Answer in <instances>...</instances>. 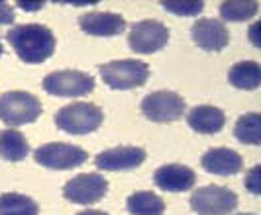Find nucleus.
Wrapping results in <instances>:
<instances>
[{
	"instance_id": "f257e3e1",
	"label": "nucleus",
	"mask_w": 261,
	"mask_h": 215,
	"mask_svg": "<svg viewBox=\"0 0 261 215\" xmlns=\"http://www.w3.org/2000/svg\"><path fill=\"white\" fill-rule=\"evenodd\" d=\"M6 39L20 57V61L28 65H39L47 61L55 53L57 45L53 32L41 24L12 25L6 34Z\"/></svg>"
},
{
	"instance_id": "f03ea898",
	"label": "nucleus",
	"mask_w": 261,
	"mask_h": 215,
	"mask_svg": "<svg viewBox=\"0 0 261 215\" xmlns=\"http://www.w3.org/2000/svg\"><path fill=\"white\" fill-rule=\"evenodd\" d=\"M105 121V112L91 102H73L57 110L55 124L69 135H89Z\"/></svg>"
},
{
	"instance_id": "7ed1b4c3",
	"label": "nucleus",
	"mask_w": 261,
	"mask_h": 215,
	"mask_svg": "<svg viewBox=\"0 0 261 215\" xmlns=\"http://www.w3.org/2000/svg\"><path fill=\"white\" fill-rule=\"evenodd\" d=\"M98 73L102 76L108 88L112 90H132L144 86L149 78V67L138 59H120L110 61L98 67Z\"/></svg>"
},
{
	"instance_id": "20e7f679",
	"label": "nucleus",
	"mask_w": 261,
	"mask_h": 215,
	"mask_svg": "<svg viewBox=\"0 0 261 215\" xmlns=\"http://www.w3.org/2000/svg\"><path fill=\"white\" fill-rule=\"evenodd\" d=\"M43 112L41 102L24 90H14L0 96V121L8 127L34 124Z\"/></svg>"
},
{
	"instance_id": "39448f33",
	"label": "nucleus",
	"mask_w": 261,
	"mask_h": 215,
	"mask_svg": "<svg viewBox=\"0 0 261 215\" xmlns=\"http://www.w3.org/2000/svg\"><path fill=\"white\" fill-rule=\"evenodd\" d=\"M43 90L59 98H81L94 90V78L75 69L53 71L43 78Z\"/></svg>"
},
{
	"instance_id": "423d86ee",
	"label": "nucleus",
	"mask_w": 261,
	"mask_h": 215,
	"mask_svg": "<svg viewBox=\"0 0 261 215\" xmlns=\"http://www.w3.org/2000/svg\"><path fill=\"white\" fill-rule=\"evenodd\" d=\"M191 209L198 215H230L238 207V194L224 186H202L191 194Z\"/></svg>"
},
{
	"instance_id": "0eeeda50",
	"label": "nucleus",
	"mask_w": 261,
	"mask_h": 215,
	"mask_svg": "<svg viewBox=\"0 0 261 215\" xmlns=\"http://www.w3.org/2000/svg\"><path fill=\"white\" fill-rule=\"evenodd\" d=\"M142 114L153 124H171L181 119L187 110L185 98L171 90H157L142 100Z\"/></svg>"
},
{
	"instance_id": "6e6552de",
	"label": "nucleus",
	"mask_w": 261,
	"mask_h": 215,
	"mask_svg": "<svg viewBox=\"0 0 261 215\" xmlns=\"http://www.w3.org/2000/svg\"><path fill=\"white\" fill-rule=\"evenodd\" d=\"M169 43V29L159 20L134 22L128 34V47L138 55H151Z\"/></svg>"
},
{
	"instance_id": "1a4fd4ad",
	"label": "nucleus",
	"mask_w": 261,
	"mask_h": 215,
	"mask_svg": "<svg viewBox=\"0 0 261 215\" xmlns=\"http://www.w3.org/2000/svg\"><path fill=\"white\" fill-rule=\"evenodd\" d=\"M36 163L49 170H71L85 165L89 155L85 149L69 143H45L34 151Z\"/></svg>"
},
{
	"instance_id": "9d476101",
	"label": "nucleus",
	"mask_w": 261,
	"mask_h": 215,
	"mask_svg": "<svg viewBox=\"0 0 261 215\" xmlns=\"http://www.w3.org/2000/svg\"><path fill=\"white\" fill-rule=\"evenodd\" d=\"M108 194V180L98 172H85L67 180L63 186V198L79 205H92Z\"/></svg>"
},
{
	"instance_id": "9b49d317",
	"label": "nucleus",
	"mask_w": 261,
	"mask_h": 215,
	"mask_svg": "<svg viewBox=\"0 0 261 215\" xmlns=\"http://www.w3.org/2000/svg\"><path fill=\"white\" fill-rule=\"evenodd\" d=\"M191 38L202 51L218 53L230 43V32L222 20L198 18L191 27Z\"/></svg>"
},
{
	"instance_id": "f8f14e48",
	"label": "nucleus",
	"mask_w": 261,
	"mask_h": 215,
	"mask_svg": "<svg viewBox=\"0 0 261 215\" xmlns=\"http://www.w3.org/2000/svg\"><path fill=\"white\" fill-rule=\"evenodd\" d=\"M144 161L145 151L142 147H112L94 157V166L98 170L122 172L138 168L140 165H144Z\"/></svg>"
},
{
	"instance_id": "ddd939ff",
	"label": "nucleus",
	"mask_w": 261,
	"mask_h": 215,
	"mask_svg": "<svg viewBox=\"0 0 261 215\" xmlns=\"http://www.w3.org/2000/svg\"><path fill=\"white\" fill-rule=\"evenodd\" d=\"M79 27L94 38H114L126 29V20L116 12H87L79 16Z\"/></svg>"
},
{
	"instance_id": "4468645a",
	"label": "nucleus",
	"mask_w": 261,
	"mask_h": 215,
	"mask_svg": "<svg viewBox=\"0 0 261 215\" xmlns=\"http://www.w3.org/2000/svg\"><path fill=\"white\" fill-rule=\"evenodd\" d=\"M153 182L159 190L179 194V192L193 190V186L196 184V174L189 166L173 163V165L159 166L153 174Z\"/></svg>"
},
{
	"instance_id": "2eb2a0df",
	"label": "nucleus",
	"mask_w": 261,
	"mask_h": 215,
	"mask_svg": "<svg viewBox=\"0 0 261 215\" xmlns=\"http://www.w3.org/2000/svg\"><path fill=\"white\" fill-rule=\"evenodd\" d=\"M202 168L208 174H216V176H234L244 168V159L240 152L228 147H214L202 155L200 159Z\"/></svg>"
},
{
	"instance_id": "dca6fc26",
	"label": "nucleus",
	"mask_w": 261,
	"mask_h": 215,
	"mask_svg": "<svg viewBox=\"0 0 261 215\" xmlns=\"http://www.w3.org/2000/svg\"><path fill=\"white\" fill-rule=\"evenodd\" d=\"M187 124L200 135H214V133H220L226 126V114L220 108H214L208 104L196 106L187 114Z\"/></svg>"
},
{
	"instance_id": "f3484780",
	"label": "nucleus",
	"mask_w": 261,
	"mask_h": 215,
	"mask_svg": "<svg viewBox=\"0 0 261 215\" xmlns=\"http://www.w3.org/2000/svg\"><path fill=\"white\" fill-rule=\"evenodd\" d=\"M228 82L238 90H257L261 86V67L255 61H240L230 67Z\"/></svg>"
},
{
	"instance_id": "a211bd4d",
	"label": "nucleus",
	"mask_w": 261,
	"mask_h": 215,
	"mask_svg": "<svg viewBox=\"0 0 261 215\" xmlns=\"http://www.w3.org/2000/svg\"><path fill=\"white\" fill-rule=\"evenodd\" d=\"M28 155H30V143L24 137V133L12 127L0 131V159L10 163H20Z\"/></svg>"
},
{
	"instance_id": "6ab92c4d",
	"label": "nucleus",
	"mask_w": 261,
	"mask_h": 215,
	"mask_svg": "<svg viewBox=\"0 0 261 215\" xmlns=\"http://www.w3.org/2000/svg\"><path fill=\"white\" fill-rule=\"evenodd\" d=\"M126 209L130 215H163L165 202L155 192H134L126 200Z\"/></svg>"
},
{
	"instance_id": "aec40b11",
	"label": "nucleus",
	"mask_w": 261,
	"mask_h": 215,
	"mask_svg": "<svg viewBox=\"0 0 261 215\" xmlns=\"http://www.w3.org/2000/svg\"><path fill=\"white\" fill-rule=\"evenodd\" d=\"M39 207L30 196L6 192L0 196V215H38Z\"/></svg>"
},
{
	"instance_id": "412c9836",
	"label": "nucleus",
	"mask_w": 261,
	"mask_h": 215,
	"mask_svg": "<svg viewBox=\"0 0 261 215\" xmlns=\"http://www.w3.org/2000/svg\"><path fill=\"white\" fill-rule=\"evenodd\" d=\"M234 137L244 145H261V115L255 112L240 115L234 126Z\"/></svg>"
},
{
	"instance_id": "4be33fe9",
	"label": "nucleus",
	"mask_w": 261,
	"mask_h": 215,
	"mask_svg": "<svg viewBox=\"0 0 261 215\" xmlns=\"http://www.w3.org/2000/svg\"><path fill=\"white\" fill-rule=\"evenodd\" d=\"M259 12L255 0H230L220 4V18L224 22H248Z\"/></svg>"
},
{
	"instance_id": "5701e85b",
	"label": "nucleus",
	"mask_w": 261,
	"mask_h": 215,
	"mask_svg": "<svg viewBox=\"0 0 261 215\" xmlns=\"http://www.w3.org/2000/svg\"><path fill=\"white\" fill-rule=\"evenodd\" d=\"M161 6L167 12L175 14V16H198L204 10V2L196 0V2H161Z\"/></svg>"
},
{
	"instance_id": "b1692460",
	"label": "nucleus",
	"mask_w": 261,
	"mask_h": 215,
	"mask_svg": "<svg viewBox=\"0 0 261 215\" xmlns=\"http://www.w3.org/2000/svg\"><path fill=\"white\" fill-rule=\"evenodd\" d=\"M259 170L261 166L255 165L251 170L248 172V176H246V180H244V184H246V188H248L253 196H259L261 194V180H259Z\"/></svg>"
},
{
	"instance_id": "393cba45",
	"label": "nucleus",
	"mask_w": 261,
	"mask_h": 215,
	"mask_svg": "<svg viewBox=\"0 0 261 215\" xmlns=\"http://www.w3.org/2000/svg\"><path fill=\"white\" fill-rule=\"evenodd\" d=\"M16 20L14 8L8 2H0V25H10Z\"/></svg>"
},
{
	"instance_id": "a878e982",
	"label": "nucleus",
	"mask_w": 261,
	"mask_h": 215,
	"mask_svg": "<svg viewBox=\"0 0 261 215\" xmlns=\"http://www.w3.org/2000/svg\"><path fill=\"white\" fill-rule=\"evenodd\" d=\"M16 6H18V8H22V10H30V12H34V10H41V8L45 6V2H36V4H30V2H16Z\"/></svg>"
},
{
	"instance_id": "bb28decb",
	"label": "nucleus",
	"mask_w": 261,
	"mask_h": 215,
	"mask_svg": "<svg viewBox=\"0 0 261 215\" xmlns=\"http://www.w3.org/2000/svg\"><path fill=\"white\" fill-rule=\"evenodd\" d=\"M77 215H108V213L100 211V209H85V211H79Z\"/></svg>"
},
{
	"instance_id": "cd10ccee",
	"label": "nucleus",
	"mask_w": 261,
	"mask_h": 215,
	"mask_svg": "<svg viewBox=\"0 0 261 215\" xmlns=\"http://www.w3.org/2000/svg\"><path fill=\"white\" fill-rule=\"evenodd\" d=\"M2 53H4V47H2V41H0V57H2Z\"/></svg>"
},
{
	"instance_id": "c85d7f7f",
	"label": "nucleus",
	"mask_w": 261,
	"mask_h": 215,
	"mask_svg": "<svg viewBox=\"0 0 261 215\" xmlns=\"http://www.w3.org/2000/svg\"><path fill=\"white\" fill-rule=\"evenodd\" d=\"M236 215H255V213H236Z\"/></svg>"
}]
</instances>
